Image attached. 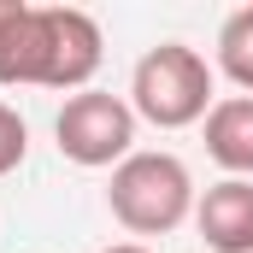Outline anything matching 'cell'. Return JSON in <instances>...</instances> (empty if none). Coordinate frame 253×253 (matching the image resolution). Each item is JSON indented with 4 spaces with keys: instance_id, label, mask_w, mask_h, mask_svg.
Instances as JSON below:
<instances>
[{
    "instance_id": "obj_1",
    "label": "cell",
    "mask_w": 253,
    "mask_h": 253,
    "mask_svg": "<svg viewBox=\"0 0 253 253\" xmlns=\"http://www.w3.org/2000/svg\"><path fill=\"white\" fill-rule=\"evenodd\" d=\"M129 112L153 129H189L212 112V65L183 42L147 47L129 71Z\"/></svg>"
},
{
    "instance_id": "obj_2",
    "label": "cell",
    "mask_w": 253,
    "mask_h": 253,
    "mask_svg": "<svg viewBox=\"0 0 253 253\" xmlns=\"http://www.w3.org/2000/svg\"><path fill=\"white\" fill-rule=\"evenodd\" d=\"M106 206L129 236H171L194 212V177L177 153H129L106 183Z\"/></svg>"
},
{
    "instance_id": "obj_3",
    "label": "cell",
    "mask_w": 253,
    "mask_h": 253,
    "mask_svg": "<svg viewBox=\"0 0 253 253\" xmlns=\"http://www.w3.org/2000/svg\"><path fill=\"white\" fill-rule=\"evenodd\" d=\"M53 135H59V153L83 171H100V165H124L135 153V112H129L124 94H106V88H83L71 94L53 118Z\"/></svg>"
},
{
    "instance_id": "obj_4",
    "label": "cell",
    "mask_w": 253,
    "mask_h": 253,
    "mask_svg": "<svg viewBox=\"0 0 253 253\" xmlns=\"http://www.w3.org/2000/svg\"><path fill=\"white\" fill-rule=\"evenodd\" d=\"M42 88H88V77L100 71V24L77 6H42Z\"/></svg>"
},
{
    "instance_id": "obj_5",
    "label": "cell",
    "mask_w": 253,
    "mask_h": 253,
    "mask_svg": "<svg viewBox=\"0 0 253 253\" xmlns=\"http://www.w3.org/2000/svg\"><path fill=\"white\" fill-rule=\"evenodd\" d=\"M194 230L212 253H253V183L224 177L194 200Z\"/></svg>"
},
{
    "instance_id": "obj_6",
    "label": "cell",
    "mask_w": 253,
    "mask_h": 253,
    "mask_svg": "<svg viewBox=\"0 0 253 253\" xmlns=\"http://www.w3.org/2000/svg\"><path fill=\"white\" fill-rule=\"evenodd\" d=\"M42 59H47L42 6L0 0V83H6V88H24V83L42 88Z\"/></svg>"
},
{
    "instance_id": "obj_7",
    "label": "cell",
    "mask_w": 253,
    "mask_h": 253,
    "mask_svg": "<svg viewBox=\"0 0 253 253\" xmlns=\"http://www.w3.org/2000/svg\"><path fill=\"white\" fill-rule=\"evenodd\" d=\"M206 153L230 171L253 183V94H224L206 112Z\"/></svg>"
},
{
    "instance_id": "obj_8",
    "label": "cell",
    "mask_w": 253,
    "mask_h": 253,
    "mask_svg": "<svg viewBox=\"0 0 253 253\" xmlns=\"http://www.w3.org/2000/svg\"><path fill=\"white\" fill-rule=\"evenodd\" d=\"M218 71L242 94H253V6H236L218 24Z\"/></svg>"
},
{
    "instance_id": "obj_9",
    "label": "cell",
    "mask_w": 253,
    "mask_h": 253,
    "mask_svg": "<svg viewBox=\"0 0 253 253\" xmlns=\"http://www.w3.org/2000/svg\"><path fill=\"white\" fill-rule=\"evenodd\" d=\"M24 153H30V129H24V118L0 100V177H6V171H18V165H24Z\"/></svg>"
},
{
    "instance_id": "obj_10",
    "label": "cell",
    "mask_w": 253,
    "mask_h": 253,
    "mask_svg": "<svg viewBox=\"0 0 253 253\" xmlns=\"http://www.w3.org/2000/svg\"><path fill=\"white\" fill-rule=\"evenodd\" d=\"M100 253H147L141 242H118V248H100Z\"/></svg>"
}]
</instances>
